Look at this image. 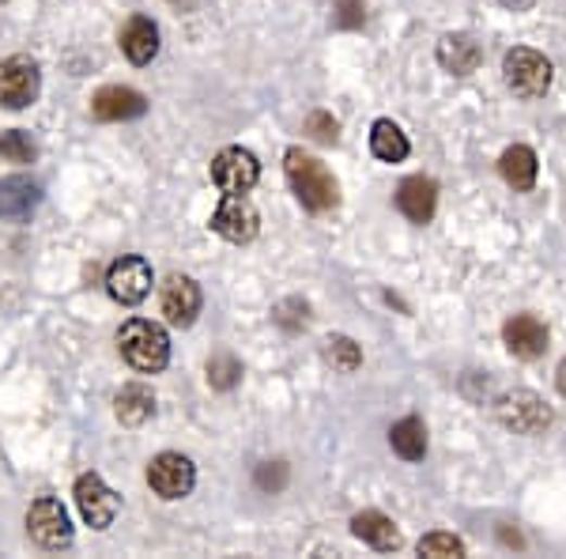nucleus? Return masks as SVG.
Masks as SVG:
<instances>
[{
	"instance_id": "nucleus-1",
	"label": "nucleus",
	"mask_w": 566,
	"mask_h": 559,
	"mask_svg": "<svg viewBox=\"0 0 566 559\" xmlns=\"http://www.w3.org/2000/svg\"><path fill=\"white\" fill-rule=\"evenodd\" d=\"M284 174H287V182H291L294 197L302 201V209H310V212H329L332 204L340 201L337 178L329 174V166H325L322 159L306 156L302 148H291V151L284 156Z\"/></svg>"
},
{
	"instance_id": "nucleus-2",
	"label": "nucleus",
	"mask_w": 566,
	"mask_h": 559,
	"mask_svg": "<svg viewBox=\"0 0 566 559\" xmlns=\"http://www.w3.org/2000/svg\"><path fill=\"white\" fill-rule=\"evenodd\" d=\"M117 348H122L125 363L140 374H159L171 363V337L163 325L148 322V318H129L117 330Z\"/></svg>"
},
{
	"instance_id": "nucleus-3",
	"label": "nucleus",
	"mask_w": 566,
	"mask_h": 559,
	"mask_svg": "<svg viewBox=\"0 0 566 559\" xmlns=\"http://www.w3.org/2000/svg\"><path fill=\"white\" fill-rule=\"evenodd\" d=\"M502 76H506V87L517 99H540L552 87V61L544 53L529 50V46H514L502 58Z\"/></svg>"
},
{
	"instance_id": "nucleus-4",
	"label": "nucleus",
	"mask_w": 566,
	"mask_h": 559,
	"mask_svg": "<svg viewBox=\"0 0 566 559\" xmlns=\"http://www.w3.org/2000/svg\"><path fill=\"white\" fill-rule=\"evenodd\" d=\"M38 87H42V72L35 58L12 53L0 61V107L4 110H27L38 99Z\"/></svg>"
},
{
	"instance_id": "nucleus-5",
	"label": "nucleus",
	"mask_w": 566,
	"mask_h": 559,
	"mask_svg": "<svg viewBox=\"0 0 566 559\" xmlns=\"http://www.w3.org/2000/svg\"><path fill=\"white\" fill-rule=\"evenodd\" d=\"M27 533H30V541H35L38 548H50V552L68 548L72 545V522H68V510L61 507V499L42 495V499L30 502Z\"/></svg>"
},
{
	"instance_id": "nucleus-6",
	"label": "nucleus",
	"mask_w": 566,
	"mask_h": 559,
	"mask_svg": "<svg viewBox=\"0 0 566 559\" xmlns=\"http://www.w3.org/2000/svg\"><path fill=\"white\" fill-rule=\"evenodd\" d=\"M197 484V465L186 458V454H159V458H151L148 465V488L159 495V499L174 502V499H186L189 492H193Z\"/></svg>"
},
{
	"instance_id": "nucleus-7",
	"label": "nucleus",
	"mask_w": 566,
	"mask_h": 559,
	"mask_svg": "<svg viewBox=\"0 0 566 559\" xmlns=\"http://www.w3.org/2000/svg\"><path fill=\"white\" fill-rule=\"evenodd\" d=\"M76 507H79V518H84L91 530H110L117 518V510H122V499H117V492L110 488L106 481H102L99 473H84L76 481Z\"/></svg>"
},
{
	"instance_id": "nucleus-8",
	"label": "nucleus",
	"mask_w": 566,
	"mask_h": 559,
	"mask_svg": "<svg viewBox=\"0 0 566 559\" xmlns=\"http://www.w3.org/2000/svg\"><path fill=\"white\" fill-rule=\"evenodd\" d=\"M212 231L219 238H227V243H235V246L253 243L257 231H261V215L242 194H227L219 201V209L212 212Z\"/></svg>"
},
{
	"instance_id": "nucleus-9",
	"label": "nucleus",
	"mask_w": 566,
	"mask_h": 559,
	"mask_svg": "<svg viewBox=\"0 0 566 559\" xmlns=\"http://www.w3.org/2000/svg\"><path fill=\"white\" fill-rule=\"evenodd\" d=\"M151 265L143 258H117L114 265H110L106 273V291L114 302H122V307H137L151 295Z\"/></svg>"
},
{
	"instance_id": "nucleus-10",
	"label": "nucleus",
	"mask_w": 566,
	"mask_h": 559,
	"mask_svg": "<svg viewBox=\"0 0 566 559\" xmlns=\"http://www.w3.org/2000/svg\"><path fill=\"white\" fill-rule=\"evenodd\" d=\"M261 178V163L253 151L246 148H223L212 159V182L223 194H250Z\"/></svg>"
},
{
	"instance_id": "nucleus-11",
	"label": "nucleus",
	"mask_w": 566,
	"mask_h": 559,
	"mask_svg": "<svg viewBox=\"0 0 566 559\" xmlns=\"http://www.w3.org/2000/svg\"><path fill=\"white\" fill-rule=\"evenodd\" d=\"M201 287H197V280L174 273L166 276L163 284V295H159V307H163V318L174 325V330H189V325L197 322V314H201Z\"/></svg>"
},
{
	"instance_id": "nucleus-12",
	"label": "nucleus",
	"mask_w": 566,
	"mask_h": 559,
	"mask_svg": "<svg viewBox=\"0 0 566 559\" xmlns=\"http://www.w3.org/2000/svg\"><path fill=\"white\" fill-rule=\"evenodd\" d=\"M91 114L99 117V122H133V117L148 114V99H143L140 91H133V87L114 84V87L95 91Z\"/></svg>"
},
{
	"instance_id": "nucleus-13",
	"label": "nucleus",
	"mask_w": 566,
	"mask_h": 559,
	"mask_svg": "<svg viewBox=\"0 0 566 559\" xmlns=\"http://www.w3.org/2000/svg\"><path fill=\"white\" fill-rule=\"evenodd\" d=\"M502 340L517 359H537L548 351V325L532 314H514L502 325Z\"/></svg>"
},
{
	"instance_id": "nucleus-14",
	"label": "nucleus",
	"mask_w": 566,
	"mask_h": 559,
	"mask_svg": "<svg viewBox=\"0 0 566 559\" xmlns=\"http://www.w3.org/2000/svg\"><path fill=\"white\" fill-rule=\"evenodd\" d=\"M499 417L506 420L514 431H525V435H532V431H540V427L552 423V412H548L544 401H540L537 394H529V389H517V394L502 397Z\"/></svg>"
},
{
	"instance_id": "nucleus-15",
	"label": "nucleus",
	"mask_w": 566,
	"mask_h": 559,
	"mask_svg": "<svg viewBox=\"0 0 566 559\" xmlns=\"http://www.w3.org/2000/svg\"><path fill=\"white\" fill-rule=\"evenodd\" d=\"M38 201H42V189H38V182L20 178V174H12V178H0V220L27 223L30 215H35Z\"/></svg>"
},
{
	"instance_id": "nucleus-16",
	"label": "nucleus",
	"mask_w": 566,
	"mask_h": 559,
	"mask_svg": "<svg viewBox=\"0 0 566 559\" xmlns=\"http://www.w3.org/2000/svg\"><path fill=\"white\" fill-rule=\"evenodd\" d=\"M117 46H122V53L133 61V65H151L159 53L155 20H148V15H133V20L122 27V35H117Z\"/></svg>"
},
{
	"instance_id": "nucleus-17",
	"label": "nucleus",
	"mask_w": 566,
	"mask_h": 559,
	"mask_svg": "<svg viewBox=\"0 0 566 559\" xmlns=\"http://www.w3.org/2000/svg\"><path fill=\"white\" fill-rule=\"evenodd\" d=\"M397 209L408 215L412 223H430V215L438 209V186L424 178V174L404 178L401 189H397Z\"/></svg>"
},
{
	"instance_id": "nucleus-18",
	"label": "nucleus",
	"mask_w": 566,
	"mask_h": 559,
	"mask_svg": "<svg viewBox=\"0 0 566 559\" xmlns=\"http://www.w3.org/2000/svg\"><path fill=\"white\" fill-rule=\"evenodd\" d=\"M352 533L363 541V545L378 548V552H393V548H401V530H397L381 510H363V514H355Z\"/></svg>"
},
{
	"instance_id": "nucleus-19",
	"label": "nucleus",
	"mask_w": 566,
	"mask_h": 559,
	"mask_svg": "<svg viewBox=\"0 0 566 559\" xmlns=\"http://www.w3.org/2000/svg\"><path fill=\"white\" fill-rule=\"evenodd\" d=\"M480 61H483V50L468 35H445L442 42H438V65L453 72V76H468V72L480 69Z\"/></svg>"
},
{
	"instance_id": "nucleus-20",
	"label": "nucleus",
	"mask_w": 566,
	"mask_h": 559,
	"mask_svg": "<svg viewBox=\"0 0 566 559\" xmlns=\"http://www.w3.org/2000/svg\"><path fill=\"white\" fill-rule=\"evenodd\" d=\"M499 171H502V178L510 182L514 189H532L537 186V171H540V163H537V151L532 148H525V144H514V148H506L502 151V159H499Z\"/></svg>"
},
{
	"instance_id": "nucleus-21",
	"label": "nucleus",
	"mask_w": 566,
	"mask_h": 559,
	"mask_svg": "<svg viewBox=\"0 0 566 559\" xmlns=\"http://www.w3.org/2000/svg\"><path fill=\"white\" fill-rule=\"evenodd\" d=\"M114 409H117V420H122L125 427H140V423H148L151 417H155V397H151L148 386L129 382V386H122V394H117Z\"/></svg>"
},
{
	"instance_id": "nucleus-22",
	"label": "nucleus",
	"mask_w": 566,
	"mask_h": 559,
	"mask_svg": "<svg viewBox=\"0 0 566 559\" xmlns=\"http://www.w3.org/2000/svg\"><path fill=\"white\" fill-rule=\"evenodd\" d=\"M389 446H393V450L401 454L404 461H419L427 454V427H424V420L404 417L401 423H393V431H389Z\"/></svg>"
},
{
	"instance_id": "nucleus-23",
	"label": "nucleus",
	"mask_w": 566,
	"mask_h": 559,
	"mask_svg": "<svg viewBox=\"0 0 566 559\" xmlns=\"http://www.w3.org/2000/svg\"><path fill=\"white\" fill-rule=\"evenodd\" d=\"M370 151L381 163H401V159H408V137H404L389 117H381L370 129Z\"/></svg>"
},
{
	"instance_id": "nucleus-24",
	"label": "nucleus",
	"mask_w": 566,
	"mask_h": 559,
	"mask_svg": "<svg viewBox=\"0 0 566 559\" xmlns=\"http://www.w3.org/2000/svg\"><path fill=\"white\" fill-rule=\"evenodd\" d=\"M35 156H38V148L27 129L0 133V159H8V163H35Z\"/></svg>"
},
{
	"instance_id": "nucleus-25",
	"label": "nucleus",
	"mask_w": 566,
	"mask_h": 559,
	"mask_svg": "<svg viewBox=\"0 0 566 559\" xmlns=\"http://www.w3.org/2000/svg\"><path fill=\"white\" fill-rule=\"evenodd\" d=\"M238 378H242V363H238L235 356L219 351V356L209 359V382H212V389H235Z\"/></svg>"
},
{
	"instance_id": "nucleus-26",
	"label": "nucleus",
	"mask_w": 566,
	"mask_h": 559,
	"mask_svg": "<svg viewBox=\"0 0 566 559\" xmlns=\"http://www.w3.org/2000/svg\"><path fill=\"white\" fill-rule=\"evenodd\" d=\"M419 556H435V559L465 556V545H461L453 533H427V537L419 541Z\"/></svg>"
},
{
	"instance_id": "nucleus-27",
	"label": "nucleus",
	"mask_w": 566,
	"mask_h": 559,
	"mask_svg": "<svg viewBox=\"0 0 566 559\" xmlns=\"http://www.w3.org/2000/svg\"><path fill=\"white\" fill-rule=\"evenodd\" d=\"M329 359L340 367V371H355V367L363 363V356H359L352 337H329Z\"/></svg>"
},
{
	"instance_id": "nucleus-28",
	"label": "nucleus",
	"mask_w": 566,
	"mask_h": 559,
	"mask_svg": "<svg viewBox=\"0 0 566 559\" xmlns=\"http://www.w3.org/2000/svg\"><path fill=\"white\" fill-rule=\"evenodd\" d=\"M306 133L314 140H322V144H332V140H337V117H329V114H322V110H317V114L306 117Z\"/></svg>"
},
{
	"instance_id": "nucleus-29",
	"label": "nucleus",
	"mask_w": 566,
	"mask_h": 559,
	"mask_svg": "<svg viewBox=\"0 0 566 559\" xmlns=\"http://www.w3.org/2000/svg\"><path fill=\"white\" fill-rule=\"evenodd\" d=\"M337 27H359L363 23V0H337Z\"/></svg>"
},
{
	"instance_id": "nucleus-30",
	"label": "nucleus",
	"mask_w": 566,
	"mask_h": 559,
	"mask_svg": "<svg viewBox=\"0 0 566 559\" xmlns=\"http://www.w3.org/2000/svg\"><path fill=\"white\" fill-rule=\"evenodd\" d=\"M502 4L514 8V12H529V8L537 4V0H502Z\"/></svg>"
},
{
	"instance_id": "nucleus-31",
	"label": "nucleus",
	"mask_w": 566,
	"mask_h": 559,
	"mask_svg": "<svg viewBox=\"0 0 566 559\" xmlns=\"http://www.w3.org/2000/svg\"><path fill=\"white\" fill-rule=\"evenodd\" d=\"M559 394L566 397V359H563V363H559Z\"/></svg>"
}]
</instances>
